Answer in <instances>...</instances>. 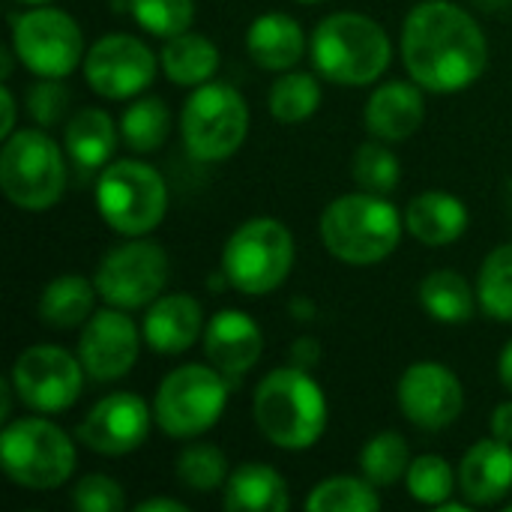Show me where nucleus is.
<instances>
[{"label":"nucleus","mask_w":512,"mask_h":512,"mask_svg":"<svg viewBox=\"0 0 512 512\" xmlns=\"http://www.w3.org/2000/svg\"><path fill=\"white\" fill-rule=\"evenodd\" d=\"M402 60L420 87L459 93L483 75L489 45L480 24L465 9L447 0H429L405 18Z\"/></svg>","instance_id":"f257e3e1"},{"label":"nucleus","mask_w":512,"mask_h":512,"mask_svg":"<svg viewBox=\"0 0 512 512\" xmlns=\"http://www.w3.org/2000/svg\"><path fill=\"white\" fill-rule=\"evenodd\" d=\"M255 423L282 450H306L327 429V399L318 381L300 369H273L255 390Z\"/></svg>","instance_id":"f03ea898"},{"label":"nucleus","mask_w":512,"mask_h":512,"mask_svg":"<svg viewBox=\"0 0 512 512\" xmlns=\"http://www.w3.org/2000/svg\"><path fill=\"white\" fill-rule=\"evenodd\" d=\"M390 39L384 27L357 12L327 15L312 33V60L318 72L345 87H363L390 66Z\"/></svg>","instance_id":"7ed1b4c3"},{"label":"nucleus","mask_w":512,"mask_h":512,"mask_svg":"<svg viewBox=\"0 0 512 512\" xmlns=\"http://www.w3.org/2000/svg\"><path fill=\"white\" fill-rule=\"evenodd\" d=\"M321 240L345 264H378L402 240L399 210L375 192H351L321 216Z\"/></svg>","instance_id":"20e7f679"},{"label":"nucleus","mask_w":512,"mask_h":512,"mask_svg":"<svg viewBox=\"0 0 512 512\" xmlns=\"http://www.w3.org/2000/svg\"><path fill=\"white\" fill-rule=\"evenodd\" d=\"M294 267V237L270 216L243 222L225 243L222 273L231 288L258 297L276 291Z\"/></svg>","instance_id":"39448f33"},{"label":"nucleus","mask_w":512,"mask_h":512,"mask_svg":"<svg viewBox=\"0 0 512 512\" xmlns=\"http://www.w3.org/2000/svg\"><path fill=\"white\" fill-rule=\"evenodd\" d=\"M0 462L12 483L48 492L63 486L75 471V447L63 429L48 420L24 417L3 429Z\"/></svg>","instance_id":"423d86ee"},{"label":"nucleus","mask_w":512,"mask_h":512,"mask_svg":"<svg viewBox=\"0 0 512 512\" xmlns=\"http://www.w3.org/2000/svg\"><path fill=\"white\" fill-rule=\"evenodd\" d=\"M0 186L21 210H48L66 189V162L60 147L42 129H18L0 153Z\"/></svg>","instance_id":"0eeeda50"},{"label":"nucleus","mask_w":512,"mask_h":512,"mask_svg":"<svg viewBox=\"0 0 512 512\" xmlns=\"http://www.w3.org/2000/svg\"><path fill=\"white\" fill-rule=\"evenodd\" d=\"M96 207L102 219L126 237H144L168 210V189L159 171L138 159L108 165L96 183Z\"/></svg>","instance_id":"6e6552de"},{"label":"nucleus","mask_w":512,"mask_h":512,"mask_svg":"<svg viewBox=\"0 0 512 512\" xmlns=\"http://www.w3.org/2000/svg\"><path fill=\"white\" fill-rule=\"evenodd\" d=\"M183 144L198 162H222L240 150L249 129L246 99L222 81L201 84L183 105Z\"/></svg>","instance_id":"1a4fd4ad"},{"label":"nucleus","mask_w":512,"mask_h":512,"mask_svg":"<svg viewBox=\"0 0 512 512\" xmlns=\"http://www.w3.org/2000/svg\"><path fill=\"white\" fill-rule=\"evenodd\" d=\"M228 405V381L213 366H180L156 390L153 417L171 438H195L213 429Z\"/></svg>","instance_id":"9d476101"},{"label":"nucleus","mask_w":512,"mask_h":512,"mask_svg":"<svg viewBox=\"0 0 512 512\" xmlns=\"http://www.w3.org/2000/svg\"><path fill=\"white\" fill-rule=\"evenodd\" d=\"M12 48L39 78H66L84 51L81 27L60 9H30L12 21Z\"/></svg>","instance_id":"9b49d317"},{"label":"nucleus","mask_w":512,"mask_h":512,"mask_svg":"<svg viewBox=\"0 0 512 512\" xmlns=\"http://www.w3.org/2000/svg\"><path fill=\"white\" fill-rule=\"evenodd\" d=\"M168 282V258L159 243L132 240L111 249L96 270V291L108 306L144 309Z\"/></svg>","instance_id":"f8f14e48"},{"label":"nucleus","mask_w":512,"mask_h":512,"mask_svg":"<svg viewBox=\"0 0 512 512\" xmlns=\"http://www.w3.org/2000/svg\"><path fill=\"white\" fill-rule=\"evenodd\" d=\"M84 366L69 351L54 345H33L18 354L12 366V390L39 414H60L72 408L84 387Z\"/></svg>","instance_id":"ddd939ff"},{"label":"nucleus","mask_w":512,"mask_h":512,"mask_svg":"<svg viewBox=\"0 0 512 512\" xmlns=\"http://www.w3.org/2000/svg\"><path fill=\"white\" fill-rule=\"evenodd\" d=\"M156 75L153 51L129 36V33H108L102 36L84 57V78L90 90L105 99H129L138 96Z\"/></svg>","instance_id":"4468645a"},{"label":"nucleus","mask_w":512,"mask_h":512,"mask_svg":"<svg viewBox=\"0 0 512 512\" xmlns=\"http://www.w3.org/2000/svg\"><path fill=\"white\" fill-rule=\"evenodd\" d=\"M465 393L459 378L441 363H414L399 381V408L423 432L447 429L459 420Z\"/></svg>","instance_id":"2eb2a0df"},{"label":"nucleus","mask_w":512,"mask_h":512,"mask_svg":"<svg viewBox=\"0 0 512 512\" xmlns=\"http://www.w3.org/2000/svg\"><path fill=\"white\" fill-rule=\"evenodd\" d=\"M78 360L93 381H117L138 360V327L126 309H102L87 318L78 342Z\"/></svg>","instance_id":"dca6fc26"},{"label":"nucleus","mask_w":512,"mask_h":512,"mask_svg":"<svg viewBox=\"0 0 512 512\" xmlns=\"http://www.w3.org/2000/svg\"><path fill=\"white\" fill-rule=\"evenodd\" d=\"M150 408L135 393H111L90 408L78 426V441L102 456H126L147 441Z\"/></svg>","instance_id":"f3484780"},{"label":"nucleus","mask_w":512,"mask_h":512,"mask_svg":"<svg viewBox=\"0 0 512 512\" xmlns=\"http://www.w3.org/2000/svg\"><path fill=\"white\" fill-rule=\"evenodd\" d=\"M264 351V336L258 324L237 309H225L210 318L204 330V354L207 360L228 378L246 375Z\"/></svg>","instance_id":"a211bd4d"},{"label":"nucleus","mask_w":512,"mask_h":512,"mask_svg":"<svg viewBox=\"0 0 512 512\" xmlns=\"http://www.w3.org/2000/svg\"><path fill=\"white\" fill-rule=\"evenodd\" d=\"M459 486L468 504H498L512 489V444L498 438L477 441L459 468Z\"/></svg>","instance_id":"6ab92c4d"},{"label":"nucleus","mask_w":512,"mask_h":512,"mask_svg":"<svg viewBox=\"0 0 512 512\" xmlns=\"http://www.w3.org/2000/svg\"><path fill=\"white\" fill-rule=\"evenodd\" d=\"M426 117L423 93L408 81L381 84L366 102V129L381 141L411 138Z\"/></svg>","instance_id":"aec40b11"},{"label":"nucleus","mask_w":512,"mask_h":512,"mask_svg":"<svg viewBox=\"0 0 512 512\" xmlns=\"http://www.w3.org/2000/svg\"><path fill=\"white\" fill-rule=\"evenodd\" d=\"M201 306L189 294L156 297L144 318V339L156 354H183L201 333Z\"/></svg>","instance_id":"412c9836"},{"label":"nucleus","mask_w":512,"mask_h":512,"mask_svg":"<svg viewBox=\"0 0 512 512\" xmlns=\"http://www.w3.org/2000/svg\"><path fill=\"white\" fill-rule=\"evenodd\" d=\"M246 48H249V57L261 69L285 72L303 60L306 36L294 18H288L282 12H267L252 21V27L246 33Z\"/></svg>","instance_id":"4be33fe9"},{"label":"nucleus","mask_w":512,"mask_h":512,"mask_svg":"<svg viewBox=\"0 0 512 512\" xmlns=\"http://www.w3.org/2000/svg\"><path fill=\"white\" fill-rule=\"evenodd\" d=\"M405 225L420 243L447 246L468 231V207L450 192H423L408 204Z\"/></svg>","instance_id":"5701e85b"},{"label":"nucleus","mask_w":512,"mask_h":512,"mask_svg":"<svg viewBox=\"0 0 512 512\" xmlns=\"http://www.w3.org/2000/svg\"><path fill=\"white\" fill-rule=\"evenodd\" d=\"M291 504L285 480L261 465H240L225 483V510L228 512H285Z\"/></svg>","instance_id":"b1692460"},{"label":"nucleus","mask_w":512,"mask_h":512,"mask_svg":"<svg viewBox=\"0 0 512 512\" xmlns=\"http://www.w3.org/2000/svg\"><path fill=\"white\" fill-rule=\"evenodd\" d=\"M162 69L180 87H201L219 69V48L201 33H177L162 48Z\"/></svg>","instance_id":"393cba45"},{"label":"nucleus","mask_w":512,"mask_h":512,"mask_svg":"<svg viewBox=\"0 0 512 512\" xmlns=\"http://www.w3.org/2000/svg\"><path fill=\"white\" fill-rule=\"evenodd\" d=\"M66 153L81 168H102L117 147V126L102 108H84L78 111L63 135Z\"/></svg>","instance_id":"a878e982"},{"label":"nucleus","mask_w":512,"mask_h":512,"mask_svg":"<svg viewBox=\"0 0 512 512\" xmlns=\"http://www.w3.org/2000/svg\"><path fill=\"white\" fill-rule=\"evenodd\" d=\"M93 300H96L93 285L78 273H66L45 285L39 297V318L45 327L72 330L93 315Z\"/></svg>","instance_id":"bb28decb"},{"label":"nucleus","mask_w":512,"mask_h":512,"mask_svg":"<svg viewBox=\"0 0 512 512\" xmlns=\"http://www.w3.org/2000/svg\"><path fill=\"white\" fill-rule=\"evenodd\" d=\"M420 303L441 324H468L477 312V294L456 270L429 273L420 285Z\"/></svg>","instance_id":"cd10ccee"},{"label":"nucleus","mask_w":512,"mask_h":512,"mask_svg":"<svg viewBox=\"0 0 512 512\" xmlns=\"http://www.w3.org/2000/svg\"><path fill=\"white\" fill-rule=\"evenodd\" d=\"M168 126H171V114L165 108V102L159 96H144L135 99L123 120H120V132L123 141L135 150V153H153L165 144L168 138Z\"/></svg>","instance_id":"c85d7f7f"},{"label":"nucleus","mask_w":512,"mask_h":512,"mask_svg":"<svg viewBox=\"0 0 512 512\" xmlns=\"http://www.w3.org/2000/svg\"><path fill=\"white\" fill-rule=\"evenodd\" d=\"M321 105V84L309 72H288L270 87V114L279 123H303Z\"/></svg>","instance_id":"c756f323"},{"label":"nucleus","mask_w":512,"mask_h":512,"mask_svg":"<svg viewBox=\"0 0 512 512\" xmlns=\"http://www.w3.org/2000/svg\"><path fill=\"white\" fill-rule=\"evenodd\" d=\"M381 498L369 480L354 477H330L306 498L309 512H375Z\"/></svg>","instance_id":"7c9ffc66"},{"label":"nucleus","mask_w":512,"mask_h":512,"mask_svg":"<svg viewBox=\"0 0 512 512\" xmlns=\"http://www.w3.org/2000/svg\"><path fill=\"white\" fill-rule=\"evenodd\" d=\"M477 297L489 318L512 324V243L498 246L486 258V264L480 270Z\"/></svg>","instance_id":"2f4dec72"},{"label":"nucleus","mask_w":512,"mask_h":512,"mask_svg":"<svg viewBox=\"0 0 512 512\" xmlns=\"http://www.w3.org/2000/svg\"><path fill=\"white\" fill-rule=\"evenodd\" d=\"M360 468L372 486H393L399 477L408 474V441L399 432H381L375 435L363 453H360Z\"/></svg>","instance_id":"473e14b6"},{"label":"nucleus","mask_w":512,"mask_h":512,"mask_svg":"<svg viewBox=\"0 0 512 512\" xmlns=\"http://www.w3.org/2000/svg\"><path fill=\"white\" fill-rule=\"evenodd\" d=\"M177 477L192 492H201V495L216 492L228 477L225 453L216 450L213 444H192L177 459Z\"/></svg>","instance_id":"72a5a7b5"},{"label":"nucleus","mask_w":512,"mask_h":512,"mask_svg":"<svg viewBox=\"0 0 512 512\" xmlns=\"http://www.w3.org/2000/svg\"><path fill=\"white\" fill-rule=\"evenodd\" d=\"M351 171H354L357 186L366 189V192H375V195H390L399 186V177H402L399 159L378 141H369V144L357 147Z\"/></svg>","instance_id":"f704fd0d"},{"label":"nucleus","mask_w":512,"mask_h":512,"mask_svg":"<svg viewBox=\"0 0 512 512\" xmlns=\"http://www.w3.org/2000/svg\"><path fill=\"white\" fill-rule=\"evenodd\" d=\"M456 489V477L453 468L447 465V459L441 456H420L411 462L408 468V492L414 501L429 504V507H441L450 501Z\"/></svg>","instance_id":"c9c22d12"},{"label":"nucleus","mask_w":512,"mask_h":512,"mask_svg":"<svg viewBox=\"0 0 512 512\" xmlns=\"http://www.w3.org/2000/svg\"><path fill=\"white\" fill-rule=\"evenodd\" d=\"M135 21L162 39H171L177 33H186L195 18L192 0H129Z\"/></svg>","instance_id":"e433bc0d"},{"label":"nucleus","mask_w":512,"mask_h":512,"mask_svg":"<svg viewBox=\"0 0 512 512\" xmlns=\"http://www.w3.org/2000/svg\"><path fill=\"white\" fill-rule=\"evenodd\" d=\"M72 504L81 512H120L126 498L120 483L105 474H90L72 489Z\"/></svg>","instance_id":"4c0bfd02"},{"label":"nucleus","mask_w":512,"mask_h":512,"mask_svg":"<svg viewBox=\"0 0 512 512\" xmlns=\"http://www.w3.org/2000/svg\"><path fill=\"white\" fill-rule=\"evenodd\" d=\"M66 102H69V93L57 78H42L27 93V108H30V114H33V120L39 126H54L63 117Z\"/></svg>","instance_id":"58836bf2"},{"label":"nucleus","mask_w":512,"mask_h":512,"mask_svg":"<svg viewBox=\"0 0 512 512\" xmlns=\"http://www.w3.org/2000/svg\"><path fill=\"white\" fill-rule=\"evenodd\" d=\"M492 438L512 444V402H501L492 414Z\"/></svg>","instance_id":"ea45409f"},{"label":"nucleus","mask_w":512,"mask_h":512,"mask_svg":"<svg viewBox=\"0 0 512 512\" xmlns=\"http://www.w3.org/2000/svg\"><path fill=\"white\" fill-rule=\"evenodd\" d=\"M318 357H321V348H318L315 339H300V342L294 345V351H291V360H294V366H300V369H312V366L318 363Z\"/></svg>","instance_id":"a19ab883"},{"label":"nucleus","mask_w":512,"mask_h":512,"mask_svg":"<svg viewBox=\"0 0 512 512\" xmlns=\"http://www.w3.org/2000/svg\"><path fill=\"white\" fill-rule=\"evenodd\" d=\"M0 108H3V129H0V135L9 138L12 129H15V96H12V90L6 84L0 90Z\"/></svg>","instance_id":"79ce46f5"},{"label":"nucleus","mask_w":512,"mask_h":512,"mask_svg":"<svg viewBox=\"0 0 512 512\" xmlns=\"http://www.w3.org/2000/svg\"><path fill=\"white\" fill-rule=\"evenodd\" d=\"M135 512H186V504L171 498H153V501H141Z\"/></svg>","instance_id":"37998d69"},{"label":"nucleus","mask_w":512,"mask_h":512,"mask_svg":"<svg viewBox=\"0 0 512 512\" xmlns=\"http://www.w3.org/2000/svg\"><path fill=\"white\" fill-rule=\"evenodd\" d=\"M498 375H501V384L512 393V339L510 345L501 351V360H498Z\"/></svg>","instance_id":"c03bdc74"},{"label":"nucleus","mask_w":512,"mask_h":512,"mask_svg":"<svg viewBox=\"0 0 512 512\" xmlns=\"http://www.w3.org/2000/svg\"><path fill=\"white\" fill-rule=\"evenodd\" d=\"M507 204H510V213H512V180H510V186H507Z\"/></svg>","instance_id":"a18cd8bd"},{"label":"nucleus","mask_w":512,"mask_h":512,"mask_svg":"<svg viewBox=\"0 0 512 512\" xmlns=\"http://www.w3.org/2000/svg\"><path fill=\"white\" fill-rule=\"evenodd\" d=\"M21 3H45V0H21Z\"/></svg>","instance_id":"49530a36"},{"label":"nucleus","mask_w":512,"mask_h":512,"mask_svg":"<svg viewBox=\"0 0 512 512\" xmlns=\"http://www.w3.org/2000/svg\"><path fill=\"white\" fill-rule=\"evenodd\" d=\"M300 3H318V0H300Z\"/></svg>","instance_id":"de8ad7c7"},{"label":"nucleus","mask_w":512,"mask_h":512,"mask_svg":"<svg viewBox=\"0 0 512 512\" xmlns=\"http://www.w3.org/2000/svg\"><path fill=\"white\" fill-rule=\"evenodd\" d=\"M507 510H510V512H512V504H507Z\"/></svg>","instance_id":"09e8293b"}]
</instances>
